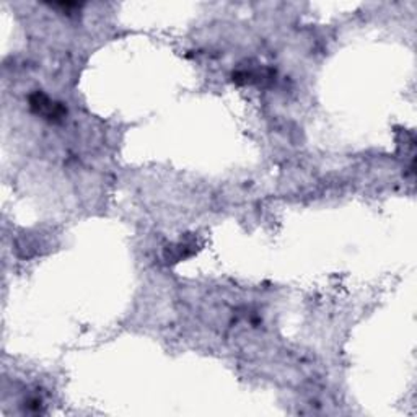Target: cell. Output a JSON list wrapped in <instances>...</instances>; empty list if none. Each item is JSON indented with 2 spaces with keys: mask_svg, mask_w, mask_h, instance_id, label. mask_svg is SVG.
Segmentation results:
<instances>
[{
  "mask_svg": "<svg viewBox=\"0 0 417 417\" xmlns=\"http://www.w3.org/2000/svg\"><path fill=\"white\" fill-rule=\"evenodd\" d=\"M30 106H32L36 115L48 117V120H59V117L65 115V108L63 105L51 101L48 96L39 94V91L30 96Z\"/></svg>",
  "mask_w": 417,
  "mask_h": 417,
  "instance_id": "obj_1",
  "label": "cell"
}]
</instances>
